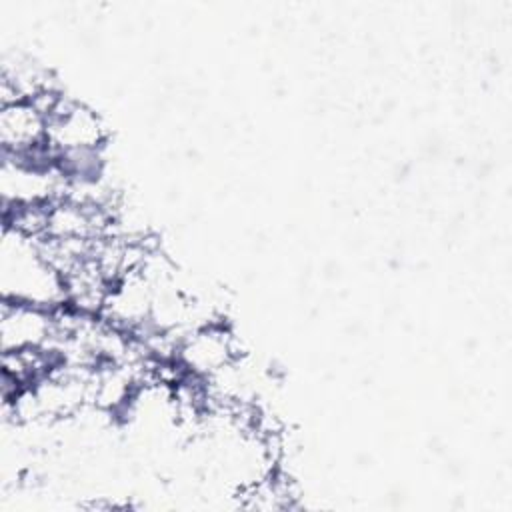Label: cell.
Listing matches in <instances>:
<instances>
[{
	"label": "cell",
	"mask_w": 512,
	"mask_h": 512,
	"mask_svg": "<svg viewBox=\"0 0 512 512\" xmlns=\"http://www.w3.org/2000/svg\"><path fill=\"white\" fill-rule=\"evenodd\" d=\"M56 342V308L2 300L0 304V350L52 348Z\"/></svg>",
	"instance_id": "277c9868"
},
{
	"label": "cell",
	"mask_w": 512,
	"mask_h": 512,
	"mask_svg": "<svg viewBox=\"0 0 512 512\" xmlns=\"http://www.w3.org/2000/svg\"><path fill=\"white\" fill-rule=\"evenodd\" d=\"M0 292L2 300L26 302L44 308L66 304L64 280L42 254L38 238L2 226L0 242Z\"/></svg>",
	"instance_id": "6da1fadb"
},
{
	"label": "cell",
	"mask_w": 512,
	"mask_h": 512,
	"mask_svg": "<svg viewBox=\"0 0 512 512\" xmlns=\"http://www.w3.org/2000/svg\"><path fill=\"white\" fill-rule=\"evenodd\" d=\"M46 120V144L54 156L78 150H102L106 142L102 118L90 106L64 94L48 110Z\"/></svg>",
	"instance_id": "3957f363"
},
{
	"label": "cell",
	"mask_w": 512,
	"mask_h": 512,
	"mask_svg": "<svg viewBox=\"0 0 512 512\" xmlns=\"http://www.w3.org/2000/svg\"><path fill=\"white\" fill-rule=\"evenodd\" d=\"M48 120L34 100H14L0 104V144L2 154L26 156L46 144Z\"/></svg>",
	"instance_id": "5b68a950"
},
{
	"label": "cell",
	"mask_w": 512,
	"mask_h": 512,
	"mask_svg": "<svg viewBox=\"0 0 512 512\" xmlns=\"http://www.w3.org/2000/svg\"><path fill=\"white\" fill-rule=\"evenodd\" d=\"M236 336L220 322L212 320L188 330L176 346V362L184 374L208 380L238 362Z\"/></svg>",
	"instance_id": "7a4b0ae2"
}]
</instances>
